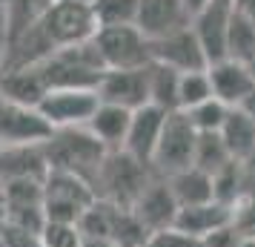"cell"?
Instances as JSON below:
<instances>
[{
  "instance_id": "19",
  "label": "cell",
  "mask_w": 255,
  "mask_h": 247,
  "mask_svg": "<svg viewBox=\"0 0 255 247\" xmlns=\"http://www.w3.org/2000/svg\"><path fill=\"white\" fill-rule=\"evenodd\" d=\"M43 95H46V83H43V78L35 66L3 72V81H0V98L3 101L26 106V109H37Z\"/></svg>"
},
{
  "instance_id": "12",
  "label": "cell",
  "mask_w": 255,
  "mask_h": 247,
  "mask_svg": "<svg viewBox=\"0 0 255 247\" xmlns=\"http://www.w3.org/2000/svg\"><path fill=\"white\" fill-rule=\"evenodd\" d=\"M52 135L46 121L37 115V109L9 104L0 98V147H26L43 144Z\"/></svg>"
},
{
  "instance_id": "31",
  "label": "cell",
  "mask_w": 255,
  "mask_h": 247,
  "mask_svg": "<svg viewBox=\"0 0 255 247\" xmlns=\"http://www.w3.org/2000/svg\"><path fill=\"white\" fill-rule=\"evenodd\" d=\"M238 242H241V236L235 233L232 224H227V227H221V230H215V233H209L201 245L204 247H235Z\"/></svg>"
},
{
  "instance_id": "14",
  "label": "cell",
  "mask_w": 255,
  "mask_h": 247,
  "mask_svg": "<svg viewBox=\"0 0 255 247\" xmlns=\"http://www.w3.org/2000/svg\"><path fill=\"white\" fill-rule=\"evenodd\" d=\"M95 92L104 104L124 106L129 112L149 104L146 101V66L143 69H106Z\"/></svg>"
},
{
  "instance_id": "40",
  "label": "cell",
  "mask_w": 255,
  "mask_h": 247,
  "mask_svg": "<svg viewBox=\"0 0 255 247\" xmlns=\"http://www.w3.org/2000/svg\"><path fill=\"white\" fill-rule=\"evenodd\" d=\"M253 158H255V153H253Z\"/></svg>"
},
{
  "instance_id": "38",
  "label": "cell",
  "mask_w": 255,
  "mask_h": 247,
  "mask_svg": "<svg viewBox=\"0 0 255 247\" xmlns=\"http://www.w3.org/2000/svg\"><path fill=\"white\" fill-rule=\"evenodd\" d=\"M63 3H81V6H92L95 0H63Z\"/></svg>"
},
{
  "instance_id": "7",
  "label": "cell",
  "mask_w": 255,
  "mask_h": 247,
  "mask_svg": "<svg viewBox=\"0 0 255 247\" xmlns=\"http://www.w3.org/2000/svg\"><path fill=\"white\" fill-rule=\"evenodd\" d=\"M101 98L95 89H49L37 104V115L49 130H75L86 127V121L98 109Z\"/></svg>"
},
{
  "instance_id": "8",
  "label": "cell",
  "mask_w": 255,
  "mask_h": 247,
  "mask_svg": "<svg viewBox=\"0 0 255 247\" xmlns=\"http://www.w3.org/2000/svg\"><path fill=\"white\" fill-rule=\"evenodd\" d=\"M40 26L46 32L49 43L55 46V52L63 46H75L83 40H92L98 32L92 17V6H81V3H63L55 0L46 9V14L40 17Z\"/></svg>"
},
{
  "instance_id": "30",
  "label": "cell",
  "mask_w": 255,
  "mask_h": 247,
  "mask_svg": "<svg viewBox=\"0 0 255 247\" xmlns=\"http://www.w3.org/2000/svg\"><path fill=\"white\" fill-rule=\"evenodd\" d=\"M143 247H204V245L198 239H192V236L181 233L178 227H163V230L149 233V239H146Z\"/></svg>"
},
{
  "instance_id": "21",
  "label": "cell",
  "mask_w": 255,
  "mask_h": 247,
  "mask_svg": "<svg viewBox=\"0 0 255 247\" xmlns=\"http://www.w3.org/2000/svg\"><path fill=\"white\" fill-rule=\"evenodd\" d=\"M221 141L227 147L232 161H250L255 153V124L244 115L238 106H232L227 118H224V127L218 130Z\"/></svg>"
},
{
  "instance_id": "32",
  "label": "cell",
  "mask_w": 255,
  "mask_h": 247,
  "mask_svg": "<svg viewBox=\"0 0 255 247\" xmlns=\"http://www.w3.org/2000/svg\"><path fill=\"white\" fill-rule=\"evenodd\" d=\"M230 9L235 14H244V17L255 20V0H230Z\"/></svg>"
},
{
  "instance_id": "18",
  "label": "cell",
  "mask_w": 255,
  "mask_h": 247,
  "mask_svg": "<svg viewBox=\"0 0 255 247\" xmlns=\"http://www.w3.org/2000/svg\"><path fill=\"white\" fill-rule=\"evenodd\" d=\"M129 109L115 104H98V109L92 112V118L86 121V130L98 144H104L109 153L115 150H124V141H127V130H129Z\"/></svg>"
},
{
  "instance_id": "6",
  "label": "cell",
  "mask_w": 255,
  "mask_h": 247,
  "mask_svg": "<svg viewBox=\"0 0 255 247\" xmlns=\"http://www.w3.org/2000/svg\"><path fill=\"white\" fill-rule=\"evenodd\" d=\"M92 43L106 69H143L152 60L149 40L138 26H106L92 35Z\"/></svg>"
},
{
  "instance_id": "17",
  "label": "cell",
  "mask_w": 255,
  "mask_h": 247,
  "mask_svg": "<svg viewBox=\"0 0 255 247\" xmlns=\"http://www.w3.org/2000/svg\"><path fill=\"white\" fill-rule=\"evenodd\" d=\"M227 224H232V207L221 204V201H207V204H195V207H181L175 213L172 227L204 242L209 233H215Z\"/></svg>"
},
{
  "instance_id": "15",
  "label": "cell",
  "mask_w": 255,
  "mask_h": 247,
  "mask_svg": "<svg viewBox=\"0 0 255 247\" xmlns=\"http://www.w3.org/2000/svg\"><path fill=\"white\" fill-rule=\"evenodd\" d=\"M129 213H132V216H135L149 233L163 230V227H172L175 213H178V204H175L172 193H169L166 178H161V176L152 178L149 184L143 187V193L135 199V204L129 207Z\"/></svg>"
},
{
  "instance_id": "37",
  "label": "cell",
  "mask_w": 255,
  "mask_h": 247,
  "mask_svg": "<svg viewBox=\"0 0 255 247\" xmlns=\"http://www.w3.org/2000/svg\"><path fill=\"white\" fill-rule=\"evenodd\" d=\"M247 69H250V78H253V83H255V58L247 63Z\"/></svg>"
},
{
  "instance_id": "23",
  "label": "cell",
  "mask_w": 255,
  "mask_h": 247,
  "mask_svg": "<svg viewBox=\"0 0 255 247\" xmlns=\"http://www.w3.org/2000/svg\"><path fill=\"white\" fill-rule=\"evenodd\" d=\"M227 58L238 63H250L255 58V20L244 14H230V35H227Z\"/></svg>"
},
{
  "instance_id": "22",
  "label": "cell",
  "mask_w": 255,
  "mask_h": 247,
  "mask_svg": "<svg viewBox=\"0 0 255 247\" xmlns=\"http://www.w3.org/2000/svg\"><path fill=\"white\" fill-rule=\"evenodd\" d=\"M178 81L181 75L175 69L149 60L146 63V101L163 112H178Z\"/></svg>"
},
{
  "instance_id": "2",
  "label": "cell",
  "mask_w": 255,
  "mask_h": 247,
  "mask_svg": "<svg viewBox=\"0 0 255 247\" xmlns=\"http://www.w3.org/2000/svg\"><path fill=\"white\" fill-rule=\"evenodd\" d=\"M40 150H43L49 170H63V173H72V176H81L89 184L95 181L98 167H101V161L109 153L104 144H98L89 135L86 127L52 130V135L40 144Z\"/></svg>"
},
{
  "instance_id": "16",
  "label": "cell",
  "mask_w": 255,
  "mask_h": 247,
  "mask_svg": "<svg viewBox=\"0 0 255 247\" xmlns=\"http://www.w3.org/2000/svg\"><path fill=\"white\" fill-rule=\"evenodd\" d=\"M209 83H212V98H218L224 106H241L247 101V95L255 89L253 78H250V69L247 63H238L232 58H224L218 63L207 66Z\"/></svg>"
},
{
  "instance_id": "36",
  "label": "cell",
  "mask_w": 255,
  "mask_h": 247,
  "mask_svg": "<svg viewBox=\"0 0 255 247\" xmlns=\"http://www.w3.org/2000/svg\"><path fill=\"white\" fill-rule=\"evenodd\" d=\"M235 247H255V239H241Z\"/></svg>"
},
{
  "instance_id": "39",
  "label": "cell",
  "mask_w": 255,
  "mask_h": 247,
  "mask_svg": "<svg viewBox=\"0 0 255 247\" xmlns=\"http://www.w3.org/2000/svg\"><path fill=\"white\" fill-rule=\"evenodd\" d=\"M212 3H224V6H230V0H212Z\"/></svg>"
},
{
  "instance_id": "33",
  "label": "cell",
  "mask_w": 255,
  "mask_h": 247,
  "mask_svg": "<svg viewBox=\"0 0 255 247\" xmlns=\"http://www.w3.org/2000/svg\"><path fill=\"white\" fill-rule=\"evenodd\" d=\"M238 109H241L244 115H247V118H250V121L255 124V89H253L250 95H247V101H244V104L238 106Z\"/></svg>"
},
{
  "instance_id": "26",
  "label": "cell",
  "mask_w": 255,
  "mask_h": 247,
  "mask_svg": "<svg viewBox=\"0 0 255 247\" xmlns=\"http://www.w3.org/2000/svg\"><path fill=\"white\" fill-rule=\"evenodd\" d=\"M209 98H212V83H209L207 69L181 75V81H178V112H186V109L204 104Z\"/></svg>"
},
{
  "instance_id": "27",
  "label": "cell",
  "mask_w": 255,
  "mask_h": 247,
  "mask_svg": "<svg viewBox=\"0 0 255 247\" xmlns=\"http://www.w3.org/2000/svg\"><path fill=\"white\" fill-rule=\"evenodd\" d=\"M227 112H230V106H224L218 98H209V101H204V104L186 109L184 115L189 118V124H192L195 132H218L221 127H224Z\"/></svg>"
},
{
  "instance_id": "28",
  "label": "cell",
  "mask_w": 255,
  "mask_h": 247,
  "mask_svg": "<svg viewBox=\"0 0 255 247\" xmlns=\"http://www.w3.org/2000/svg\"><path fill=\"white\" fill-rule=\"evenodd\" d=\"M37 236H40V247H83V233L78 224L43 222Z\"/></svg>"
},
{
  "instance_id": "3",
  "label": "cell",
  "mask_w": 255,
  "mask_h": 247,
  "mask_svg": "<svg viewBox=\"0 0 255 247\" xmlns=\"http://www.w3.org/2000/svg\"><path fill=\"white\" fill-rule=\"evenodd\" d=\"M152 178H155V173H152L149 164L132 158L124 150H115V153H106V158L101 161L92 190L101 201H109L121 210H129Z\"/></svg>"
},
{
  "instance_id": "11",
  "label": "cell",
  "mask_w": 255,
  "mask_h": 247,
  "mask_svg": "<svg viewBox=\"0 0 255 247\" xmlns=\"http://www.w3.org/2000/svg\"><path fill=\"white\" fill-rule=\"evenodd\" d=\"M149 55L155 63L169 66L178 75L207 69V58H204V52H201V46H198V40L189 26L181 29V32H172V35H166V37L149 40Z\"/></svg>"
},
{
  "instance_id": "9",
  "label": "cell",
  "mask_w": 255,
  "mask_h": 247,
  "mask_svg": "<svg viewBox=\"0 0 255 247\" xmlns=\"http://www.w3.org/2000/svg\"><path fill=\"white\" fill-rule=\"evenodd\" d=\"M230 14L232 9L224 3H209L198 14H192L189 29L195 35L198 46L207 58V66L227 58V35H230Z\"/></svg>"
},
{
  "instance_id": "34",
  "label": "cell",
  "mask_w": 255,
  "mask_h": 247,
  "mask_svg": "<svg viewBox=\"0 0 255 247\" xmlns=\"http://www.w3.org/2000/svg\"><path fill=\"white\" fill-rule=\"evenodd\" d=\"M209 3H212V0H184V6L189 9V14H198L204 6H209Z\"/></svg>"
},
{
  "instance_id": "1",
  "label": "cell",
  "mask_w": 255,
  "mask_h": 247,
  "mask_svg": "<svg viewBox=\"0 0 255 247\" xmlns=\"http://www.w3.org/2000/svg\"><path fill=\"white\" fill-rule=\"evenodd\" d=\"M35 69L40 72L49 92V89H98V81L106 66L92 40H83V43L52 52Z\"/></svg>"
},
{
  "instance_id": "20",
  "label": "cell",
  "mask_w": 255,
  "mask_h": 247,
  "mask_svg": "<svg viewBox=\"0 0 255 247\" xmlns=\"http://www.w3.org/2000/svg\"><path fill=\"white\" fill-rule=\"evenodd\" d=\"M166 184H169V193H172L178 210H181V207H195V204L215 201L212 176H207V173L198 170V167H186L181 173L166 176Z\"/></svg>"
},
{
  "instance_id": "24",
  "label": "cell",
  "mask_w": 255,
  "mask_h": 247,
  "mask_svg": "<svg viewBox=\"0 0 255 247\" xmlns=\"http://www.w3.org/2000/svg\"><path fill=\"white\" fill-rule=\"evenodd\" d=\"M232 158H230V153H227V147H224V141H221L218 132H198L192 167L204 170L207 176H215V173L224 170Z\"/></svg>"
},
{
  "instance_id": "5",
  "label": "cell",
  "mask_w": 255,
  "mask_h": 247,
  "mask_svg": "<svg viewBox=\"0 0 255 247\" xmlns=\"http://www.w3.org/2000/svg\"><path fill=\"white\" fill-rule=\"evenodd\" d=\"M195 141H198V132L192 130L189 118L184 112H169L161 138H158V147H155L152 161H149L152 173L166 178V176H172V173H181L186 167H192Z\"/></svg>"
},
{
  "instance_id": "10",
  "label": "cell",
  "mask_w": 255,
  "mask_h": 247,
  "mask_svg": "<svg viewBox=\"0 0 255 247\" xmlns=\"http://www.w3.org/2000/svg\"><path fill=\"white\" fill-rule=\"evenodd\" d=\"M192 20L189 9L184 0H138V14H135V26L146 40H158L172 32L186 29Z\"/></svg>"
},
{
  "instance_id": "35",
  "label": "cell",
  "mask_w": 255,
  "mask_h": 247,
  "mask_svg": "<svg viewBox=\"0 0 255 247\" xmlns=\"http://www.w3.org/2000/svg\"><path fill=\"white\" fill-rule=\"evenodd\" d=\"M83 247H118V245L106 242V239H86V242H83Z\"/></svg>"
},
{
  "instance_id": "4",
  "label": "cell",
  "mask_w": 255,
  "mask_h": 247,
  "mask_svg": "<svg viewBox=\"0 0 255 247\" xmlns=\"http://www.w3.org/2000/svg\"><path fill=\"white\" fill-rule=\"evenodd\" d=\"M98 196L89 181L63 170H49L43 178V219L46 222L78 224L81 216L92 207Z\"/></svg>"
},
{
  "instance_id": "13",
  "label": "cell",
  "mask_w": 255,
  "mask_h": 247,
  "mask_svg": "<svg viewBox=\"0 0 255 247\" xmlns=\"http://www.w3.org/2000/svg\"><path fill=\"white\" fill-rule=\"evenodd\" d=\"M166 115L158 106L143 104L138 109H132L129 115V130H127V141H124V153H129L132 158H138L143 164L152 161V153L158 147V138L163 132V124H166Z\"/></svg>"
},
{
  "instance_id": "29",
  "label": "cell",
  "mask_w": 255,
  "mask_h": 247,
  "mask_svg": "<svg viewBox=\"0 0 255 247\" xmlns=\"http://www.w3.org/2000/svg\"><path fill=\"white\" fill-rule=\"evenodd\" d=\"M232 227L241 239H255V196L241 199L232 207Z\"/></svg>"
},
{
  "instance_id": "25",
  "label": "cell",
  "mask_w": 255,
  "mask_h": 247,
  "mask_svg": "<svg viewBox=\"0 0 255 247\" xmlns=\"http://www.w3.org/2000/svg\"><path fill=\"white\" fill-rule=\"evenodd\" d=\"M138 0H95L92 17L98 29L106 26H135Z\"/></svg>"
}]
</instances>
